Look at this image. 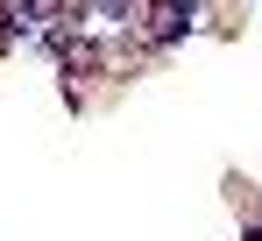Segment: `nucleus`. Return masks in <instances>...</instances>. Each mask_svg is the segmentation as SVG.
Returning a JSON list of instances; mask_svg holds the SVG:
<instances>
[{
    "mask_svg": "<svg viewBox=\"0 0 262 241\" xmlns=\"http://www.w3.org/2000/svg\"><path fill=\"white\" fill-rule=\"evenodd\" d=\"M191 22V0H156V36H184Z\"/></svg>",
    "mask_w": 262,
    "mask_h": 241,
    "instance_id": "1",
    "label": "nucleus"
}]
</instances>
